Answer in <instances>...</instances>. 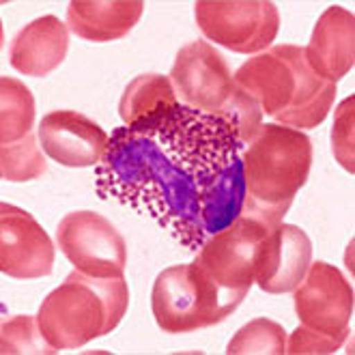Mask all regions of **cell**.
I'll return each instance as SVG.
<instances>
[{"mask_svg": "<svg viewBox=\"0 0 355 355\" xmlns=\"http://www.w3.org/2000/svg\"><path fill=\"white\" fill-rule=\"evenodd\" d=\"M95 179L99 198L151 216L183 248L198 252L207 241L198 181L179 168L153 138L125 125L116 128Z\"/></svg>", "mask_w": 355, "mask_h": 355, "instance_id": "1", "label": "cell"}, {"mask_svg": "<svg viewBox=\"0 0 355 355\" xmlns=\"http://www.w3.org/2000/svg\"><path fill=\"white\" fill-rule=\"evenodd\" d=\"M235 85L252 97L263 116L293 130L321 125L336 97V85L308 67L302 46H271L233 73Z\"/></svg>", "mask_w": 355, "mask_h": 355, "instance_id": "2", "label": "cell"}, {"mask_svg": "<svg viewBox=\"0 0 355 355\" xmlns=\"http://www.w3.org/2000/svg\"><path fill=\"white\" fill-rule=\"evenodd\" d=\"M243 214L267 226L282 222L312 168V142L293 128L263 123L243 155Z\"/></svg>", "mask_w": 355, "mask_h": 355, "instance_id": "3", "label": "cell"}, {"mask_svg": "<svg viewBox=\"0 0 355 355\" xmlns=\"http://www.w3.org/2000/svg\"><path fill=\"white\" fill-rule=\"evenodd\" d=\"M130 306L125 276L93 278L71 271L41 302L39 327L56 351H71L110 334Z\"/></svg>", "mask_w": 355, "mask_h": 355, "instance_id": "4", "label": "cell"}, {"mask_svg": "<svg viewBox=\"0 0 355 355\" xmlns=\"http://www.w3.org/2000/svg\"><path fill=\"white\" fill-rule=\"evenodd\" d=\"M171 80L185 106L226 119L245 147L259 134L263 125L259 103L235 85L228 62L211 44L192 41L183 46L175 56Z\"/></svg>", "mask_w": 355, "mask_h": 355, "instance_id": "5", "label": "cell"}, {"mask_svg": "<svg viewBox=\"0 0 355 355\" xmlns=\"http://www.w3.org/2000/svg\"><path fill=\"white\" fill-rule=\"evenodd\" d=\"M142 136L153 138L179 168L190 173L198 181V190L245 151L237 130L226 119L181 101Z\"/></svg>", "mask_w": 355, "mask_h": 355, "instance_id": "6", "label": "cell"}, {"mask_svg": "<svg viewBox=\"0 0 355 355\" xmlns=\"http://www.w3.org/2000/svg\"><path fill=\"white\" fill-rule=\"evenodd\" d=\"M267 228L254 218L239 216L228 228L209 237L196 252L194 267L211 286L228 317L254 284V257Z\"/></svg>", "mask_w": 355, "mask_h": 355, "instance_id": "7", "label": "cell"}, {"mask_svg": "<svg viewBox=\"0 0 355 355\" xmlns=\"http://www.w3.org/2000/svg\"><path fill=\"white\" fill-rule=\"evenodd\" d=\"M194 15L209 41L239 54H261L280 31L278 7L269 0H198Z\"/></svg>", "mask_w": 355, "mask_h": 355, "instance_id": "8", "label": "cell"}, {"mask_svg": "<svg viewBox=\"0 0 355 355\" xmlns=\"http://www.w3.org/2000/svg\"><path fill=\"white\" fill-rule=\"evenodd\" d=\"M56 243L80 274L119 278L128 267V243L116 226L95 211H71L58 222Z\"/></svg>", "mask_w": 355, "mask_h": 355, "instance_id": "9", "label": "cell"}, {"mask_svg": "<svg viewBox=\"0 0 355 355\" xmlns=\"http://www.w3.org/2000/svg\"><path fill=\"white\" fill-rule=\"evenodd\" d=\"M56 248L33 214L15 205H0V271L15 280L52 274Z\"/></svg>", "mask_w": 355, "mask_h": 355, "instance_id": "10", "label": "cell"}, {"mask_svg": "<svg viewBox=\"0 0 355 355\" xmlns=\"http://www.w3.org/2000/svg\"><path fill=\"white\" fill-rule=\"evenodd\" d=\"M293 300L302 325L321 334L349 329L355 295L338 267L323 261L310 263L304 280L293 291Z\"/></svg>", "mask_w": 355, "mask_h": 355, "instance_id": "11", "label": "cell"}, {"mask_svg": "<svg viewBox=\"0 0 355 355\" xmlns=\"http://www.w3.org/2000/svg\"><path fill=\"white\" fill-rule=\"evenodd\" d=\"M312 263V241L295 224H271L254 257V284L269 295L293 293Z\"/></svg>", "mask_w": 355, "mask_h": 355, "instance_id": "12", "label": "cell"}, {"mask_svg": "<svg viewBox=\"0 0 355 355\" xmlns=\"http://www.w3.org/2000/svg\"><path fill=\"white\" fill-rule=\"evenodd\" d=\"M39 142L44 153L67 168H91L106 155V130L76 110H54L41 119Z\"/></svg>", "mask_w": 355, "mask_h": 355, "instance_id": "13", "label": "cell"}, {"mask_svg": "<svg viewBox=\"0 0 355 355\" xmlns=\"http://www.w3.org/2000/svg\"><path fill=\"white\" fill-rule=\"evenodd\" d=\"M151 310L155 323L166 334H190L211 327L202 291L192 265H173L153 282Z\"/></svg>", "mask_w": 355, "mask_h": 355, "instance_id": "14", "label": "cell"}, {"mask_svg": "<svg viewBox=\"0 0 355 355\" xmlns=\"http://www.w3.org/2000/svg\"><path fill=\"white\" fill-rule=\"evenodd\" d=\"M308 67L336 85L355 65V15L345 7H327L304 48Z\"/></svg>", "mask_w": 355, "mask_h": 355, "instance_id": "15", "label": "cell"}, {"mask_svg": "<svg viewBox=\"0 0 355 355\" xmlns=\"http://www.w3.org/2000/svg\"><path fill=\"white\" fill-rule=\"evenodd\" d=\"M69 50V26L56 15L33 19L19 31L9 48L11 67L24 76L44 78L62 65Z\"/></svg>", "mask_w": 355, "mask_h": 355, "instance_id": "16", "label": "cell"}, {"mask_svg": "<svg viewBox=\"0 0 355 355\" xmlns=\"http://www.w3.org/2000/svg\"><path fill=\"white\" fill-rule=\"evenodd\" d=\"M142 0H71L67 26L80 39L108 44L128 37L140 22Z\"/></svg>", "mask_w": 355, "mask_h": 355, "instance_id": "17", "label": "cell"}, {"mask_svg": "<svg viewBox=\"0 0 355 355\" xmlns=\"http://www.w3.org/2000/svg\"><path fill=\"white\" fill-rule=\"evenodd\" d=\"M179 103L173 80L159 73H142L125 87L119 116L125 128L147 134Z\"/></svg>", "mask_w": 355, "mask_h": 355, "instance_id": "18", "label": "cell"}, {"mask_svg": "<svg viewBox=\"0 0 355 355\" xmlns=\"http://www.w3.org/2000/svg\"><path fill=\"white\" fill-rule=\"evenodd\" d=\"M245 194L248 187L241 157L200 187V220L207 239L228 228L243 214Z\"/></svg>", "mask_w": 355, "mask_h": 355, "instance_id": "19", "label": "cell"}, {"mask_svg": "<svg viewBox=\"0 0 355 355\" xmlns=\"http://www.w3.org/2000/svg\"><path fill=\"white\" fill-rule=\"evenodd\" d=\"M0 144L26 138L35 128V97L31 89L11 76L0 78Z\"/></svg>", "mask_w": 355, "mask_h": 355, "instance_id": "20", "label": "cell"}, {"mask_svg": "<svg viewBox=\"0 0 355 355\" xmlns=\"http://www.w3.org/2000/svg\"><path fill=\"white\" fill-rule=\"evenodd\" d=\"M286 351V329L271 319H254L237 329L228 340V355H282Z\"/></svg>", "mask_w": 355, "mask_h": 355, "instance_id": "21", "label": "cell"}, {"mask_svg": "<svg viewBox=\"0 0 355 355\" xmlns=\"http://www.w3.org/2000/svg\"><path fill=\"white\" fill-rule=\"evenodd\" d=\"M48 164L46 157L41 155V149L37 144V136L31 132L26 138L3 144V155H0V175L5 181L22 183L39 179L46 173Z\"/></svg>", "mask_w": 355, "mask_h": 355, "instance_id": "22", "label": "cell"}, {"mask_svg": "<svg viewBox=\"0 0 355 355\" xmlns=\"http://www.w3.org/2000/svg\"><path fill=\"white\" fill-rule=\"evenodd\" d=\"M3 355L15 353H37V355H52L58 353L44 336L39 327L37 317L31 315H15L3 321V343H0Z\"/></svg>", "mask_w": 355, "mask_h": 355, "instance_id": "23", "label": "cell"}, {"mask_svg": "<svg viewBox=\"0 0 355 355\" xmlns=\"http://www.w3.org/2000/svg\"><path fill=\"white\" fill-rule=\"evenodd\" d=\"M355 97H347L334 114V128H331V151L336 162L347 173H355Z\"/></svg>", "mask_w": 355, "mask_h": 355, "instance_id": "24", "label": "cell"}, {"mask_svg": "<svg viewBox=\"0 0 355 355\" xmlns=\"http://www.w3.org/2000/svg\"><path fill=\"white\" fill-rule=\"evenodd\" d=\"M349 329L340 334H321L317 329H310L306 325H300L291 336L286 338V351L291 355H308V353H317V355H327L338 351L347 338H349Z\"/></svg>", "mask_w": 355, "mask_h": 355, "instance_id": "25", "label": "cell"}]
</instances>
